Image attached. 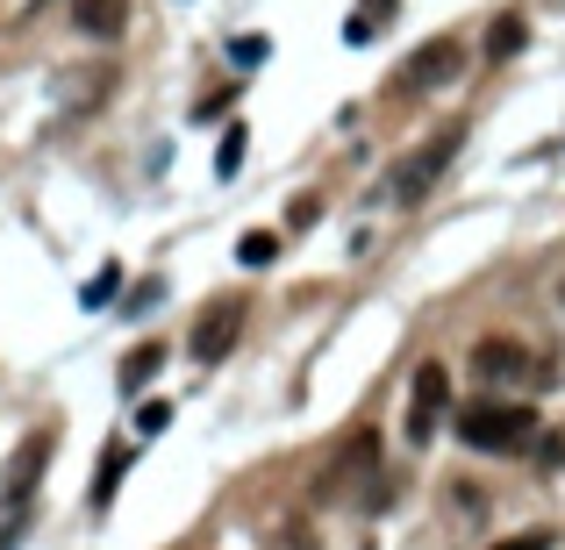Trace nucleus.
Masks as SVG:
<instances>
[{"label":"nucleus","mask_w":565,"mask_h":550,"mask_svg":"<svg viewBox=\"0 0 565 550\" xmlns=\"http://www.w3.org/2000/svg\"><path fill=\"white\" fill-rule=\"evenodd\" d=\"M458 436L472 443V451H523V443H537V408H523V400H472V408H458Z\"/></svg>","instance_id":"nucleus-1"},{"label":"nucleus","mask_w":565,"mask_h":550,"mask_svg":"<svg viewBox=\"0 0 565 550\" xmlns=\"http://www.w3.org/2000/svg\"><path fill=\"white\" fill-rule=\"evenodd\" d=\"M458 151H466V122H444L437 137H423V143H415V151L394 165V201H423V193L437 186L444 172H451Z\"/></svg>","instance_id":"nucleus-2"},{"label":"nucleus","mask_w":565,"mask_h":550,"mask_svg":"<svg viewBox=\"0 0 565 550\" xmlns=\"http://www.w3.org/2000/svg\"><path fill=\"white\" fill-rule=\"evenodd\" d=\"M236 330H244V301H236V293H222V301L201 308V322H193L186 351H193L201 365H222V358L236 351Z\"/></svg>","instance_id":"nucleus-3"},{"label":"nucleus","mask_w":565,"mask_h":550,"mask_svg":"<svg viewBox=\"0 0 565 550\" xmlns=\"http://www.w3.org/2000/svg\"><path fill=\"white\" fill-rule=\"evenodd\" d=\"M458 72H466V43L458 36H429L423 51L408 57V72L394 79V94H429V86H451Z\"/></svg>","instance_id":"nucleus-4"},{"label":"nucleus","mask_w":565,"mask_h":550,"mask_svg":"<svg viewBox=\"0 0 565 550\" xmlns=\"http://www.w3.org/2000/svg\"><path fill=\"white\" fill-rule=\"evenodd\" d=\"M444 408H451V371H444L437 358H423V365H415V393H408V443L437 436Z\"/></svg>","instance_id":"nucleus-5"},{"label":"nucleus","mask_w":565,"mask_h":550,"mask_svg":"<svg viewBox=\"0 0 565 550\" xmlns=\"http://www.w3.org/2000/svg\"><path fill=\"white\" fill-rule=\"evenodd\" d=\"M472 371L494 386H523L530 371H537V358H530V344H515V336H487L480 351H472Z\"/></svg>","instance_id":"nucleus-6"},{"label":"nucleus","mask_w":565,"mask_h":550,"mask_svg":"<svg viewBox=\"0 0 565 550\" xmlns=\"http://www.w3.org/2000/svg\"><path fill=\"white\" fill-rule=\"evenodd\" d=\"M373 465H380V436H373V429H359V436H344V451H337V465H330V479H322V494H337L344 479H365Z\"/></svg>","instance_id":"nucleus-7"},{"label":"nucleus","mask_w":565,"mask_h":550,"mask_svg":"<svg viewBox=\"0 0 565 550\" xmlns=\"http://www.w3.org/2000/svg\"><path fill=\"white\" fill-rule=\"evenodd\" d=\"M72 29L94 36V43L122 36V29H129V0H79V8H72Z\"/></svg>","instance_id":"nucleus-8"},{"label":"nucleus","mask_w":565,"mask_h":550,"mask_svg":"<svg viewBox=\"0 0 565 550\" xmlns=\"http://www.w3.org/2000/svg\"><path fill=\"white\" fill-rule=\"evenodd\" d=\"M523 43H530L523 14H494V22H487V43H480V57H487V65H509V57L523 51Z\"/></svg>","instance_id":"nucleus-9"},{"label":"nucleus","mask_w":565,"mask_h":550,"mask_svg":"<svg viewBox=\"0 0 565 550\" xmlns=\"http://www.w3.org/2000/svg\"><path fill=\"white\" fill-rule=\"evenodd\" d=\"M43 457H51V436H29L22 443V465H14V479H8V500H14V508H29V486H36Z\"/></svg>","instance_id":"nucleus-10"},{"label":"nucleus","mask_w":565,"mask_h":550,"mask_svg":"<svg viewBox=\"0 0 565 550\" xmlns=\"http://www.w3.org/2000/svg\"><path fill=\"white\" fill-rule=\"evenodd\" d=\"M122 472H129V443H108V451H100V472H94V508H108L115 500V486H122Z\"/></svg>","instance_id":"nucleus-11"},{"label":"nucleus","mask_w":565,"mask_h":550,"mask_svg":"<svg viewBox=\"0 0 565 550\" xmlns=\"http://www.w3.org/2000/svg\"><path fill=\"white\" fill-rule=\"evenodd\" d=\"M158 371H166V344H137L122 358V393H137V386H151Z\"/></svg>","instance_id":"nucleus-12"},{"label":"nucleus","mask_w":565,"mask_h":550,"mask_svg":"<svg viewBox=\"0 0 565 550\" xmlns=\"http://www.w3.org/2000/svg\"><path fill=\"white\" fill-rule=\"evenodd\" d=\"M244 151H250V129H244V122H230V129H222V143H215V180H236Z\"/></svg>","instance_id":"nucleus-13"},{"label":"nucleus","mask_w":565,"mask_h":550,"mask_svg":"<svg viewBox=\"0 0 565 550\" xmlns=\"http://www.w3.org/2000/svg\"><path fill=\"white\" fill-rule=\"evenodd\" d=\"M273 258H279V236H265V229H250L244 244H236V265H250V272H265Z\"/></svg>","instance_id":"nucleus-14"},{"label":"nucleus","mask_w":565,"mask_h":550,"mask_svg":"<svg viewBox=\"0 0 565 550\" xmlns=\"http://www.w3.org/2000/svg\"><path fill=\"white\" fill-rule=\"evenodd\" d=\"M115 287H122V265H100V272L86 279V293H79V301H86V308H108V293H115Z\"/></svg>","instance_id":"nucleus-15"},{"label":"nucleus","mask_w":565,"mask_h":550,"mask_svg":"<svg viewBox=\"0 0 565 550\" xmlns=\"http://www.w3.org/2000/svg\"><path fill=\"white\" fill-rule=\"evenodd\" d=\"M166 422H172V400H143V408H137V429H143V436H158Z\"/></svg>","instance_id":"nucleus-16"},{"label":"nucleus","mask_w":565,"mask_h":550,"mask_svg":"<svg viewBox=\"0 0 565 550\" xmlns=\"http://www.w3.org/2000/svg\"><path fill=\"white\" fill-rule=\"evenodd\" d=\"M230 57H236V65H258V57H273V43H265V36H236Z\"/></svg>","instance_id":"nucleus-17"},{"label":"nucleus","mask_w":565,"mask_h":550,"mask_svg":"<svg viewBox=\"0 0 565 550\" xmlns=\"http://www.w3.org/2000/svg\"><path fill=\"white\" fill-rule=\"evenodd\" d=\"M494 550H552V529H530V537H501Z\"/></svg>","instance_id":"nucleus-18"},{"label":"nucleus","mask_w":565,"mask_h":550,"mask_svg":"<svg viewBox=\"0 0 565 550\" xmlns=\"http://www.w3.org/2000/svg\"><path fill=\"white\" fill-rule=\"evenodd\" d=\"M316 215H322V201H316V193H301V201L287 207V222H294V229H308V222H316Z\"/></svg>","instance_id":"nucleus-19"},{"label":"nucleus","mask_w":565,"mask_h":550,"mask_svg":"<svg viewBox=\"0 0 565 550\" xmlns=\"http://www.w3.org/2000/svg\"><path fill=\"white\" fill-rule=\"evenodd\" d=\"M373 36H380L373 14H351V22H344V43H373Z\"/></svg>","instance_id":"nucleus-20"},{"label":"nucleus","mask_w":565,"mask_h":550,"mask_svg":"<svg viewBox=\"0 0 565 550\" xmlns=\"http://www.w3.org/2000/svg\"><path fill=\"white\" fill-rule=\"evenodd\" d=\"M158 293H166V287H158V279H143V287H137V293H129V315H143V308H151V301H158Z\"/></svg>","instance_id":"nucleus-21"},{"label":"nucleus","mask_w":565,"mask_h":550,"mask_svg":"<svg viewBox=\"0 0 565 550\" xmlns=\"http://www.w3.org/2000/svg\"><path fill=\"white\" fill-rule=\"evenodd\" d=\"M365 8H373V22H386V8H394V0H365Z\"/></svg>","instance_id":"nucleus-22"},{"label":"nucleus","mask_w":565,"mask_h":550,"mask_svg":"<svg viewBox=\"0 0 565 550\" xmlns=\"http://www.w3.org/2000/svg\"><path fill=\"white\" fill-rule=\"evenodd\" d=\"M36 8H51V0H36ZM36 8H29V14H36Z\"/></svg>","instance_id":"nucleus-23"},{"label":"nucleus","mask_w":565,"mask_h":550,"mask_svg":"<svg viewBox=\"0 0 565 550\" xmlns=\"http://www.w3.org/2000/svg\"><path fill=\"white\" fill-rule=\"evenodd\" d=\"M301 550H308V543H301Z\"/></svg>","instance_id":"nucleus-24"}]
</instances>
